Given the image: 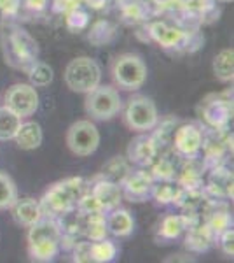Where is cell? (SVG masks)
Listing matches in <instances>:
<instances>
[{
	"label": "cell",
	"mask_w": 234,
	"mask_h": 263,
	"mask_svg": "<svg viewBox=\"0 0 234 263\" xmlns=\"http://www.w3.org/2000/svg\"><path fill=\"white\" fill-rule=\"evenodd\" d=\"M210 186H215V192L219 195L232 197V174L227 171H215Z\"/></svg>",
	"instance_id": "4316f807"
},
{
	"label": "cell",
	"mask_w": 234,
	"mask_h": 263,
	"mask_svg": "<svg viewBox=\"0 0 234 263\" xmlns=\"http://www.w3.org/2000/svg\"><path fill=\"white\" fill-rule=\"evenodd\" d=\"M130 165L122 156H116V158H112L110 162L105 163V167L101 168V179H107L110 182H116V184L121 186L122 181L127 177V174H130Z\"/></svg>",
	"instance_id": "d6986e66"
},
{
	"label": "cell",
	"mask_w": 234,
	"mask_h": 263,
	"mask_svg": "<svg viewBox=\"0 0 234 263\" xmlns=\"http://www.w3.org/2000/svg\"><path fill=\"white\" fill-rule=\"evenodd\" d=\"M28 79L30 84L33 86H48L53 81V69L48 65V63H40L37 62L32 69L28 70Z\"/></svg>",
	"instance_id": "484cf974"
},
{
	"label": "cell",
	"mask_w": 234,
	"mask_h": 263,
	"mask_svg": "<svg viewBox=\"0 0 234 263\" xmlns=\"http://www.w3.org/2000/svg\"><path fill=\"white\" fill-rule=\"evenodd\" d=\"M67 146L75 156H89L100 146V132L89 120L75 121L67 132Z\"/></svg>",
	"instance_id": "52a82bcc"
},
{
	"label": "cell",
	"mask_w": 234,
	"mask_h": 263,
	"mask_svg": "<svg viewBox=\"0 0 234 263\" xmlns=\"http://www.w3.org/2000/svg\"><path fill=\"white\" fill-rule=\"evenodd\" d=\"M11 211L14 221L25 228L32 227V224H35L44 218V211H42L40 202L35 200V198H18L14 202V205L11 207Z\"/></svg>",
	"instance_id": "4fadbf2b"
},
{
	"label": "cell",
	"mask_w": 234,
	"mask_h": 263,
	"mask_svg": "<svg viewBox=\"0 0 234 263\" xmlns=\"http://www.w3.org/2000/svg\"><path fill=\"white\" fill-rule=\"evenodd\" d=\"M65 83L75 93H89L100 84L101 69L96 60L89 57L74 58L65 69Z\"/></svg>",
	"instance_id": "277c9868"
},
{
	"label": "cell",
	"mask_w": 234,
	"mask_h": 263,
	"mask_svg": "<svg viewBox=\"0 0 234 263\" xmlns=\"http://www.w3.org/2000/svg\"><path fill=\"white\" fill-rule=\"evenodd\" d=\"M227 227H229V216L227 214H217L215 218L210 221V224H208V228L214 232V235H219V233L222 230H225Z\"/></svg>",
	"instance_id": "1f68e13d"
},
{
	"label": "cell",
	"mask_w": 234,
	"mask_h": 263,
	"mask_svg": "<svg viewBox=\"0 0 234 263\" xmlns=\"http://www.w3.org/2000/svg\"><path fill=\"white\" fill-rule=\"evenodd\" d=\"M205 121L214 128H224L232 118V102L222 97H210L203 107Z\"/></svg>",
	"instance_id": "8fae6325"
},
{
	"label": "cell",
	"mask_w": 234,
	"mask_h": 263,
	"mask_svg": "<svg viewBox=\"0 0 234 263\" xmlns=\"http://www.w3.org/2000/svg\"><path fill=\"white\" fill-rule=\"evenodd\" d=\"M74 261H79V263L91 261V242H77L75 244Z\"/></svg>",
	"instance_id": "4dcf8cb0"
},
{
	"label": "cell",
	"mask_w": 234,
	"mask_h": 263,
	"mask_svg": "<svg viewBox=\"0 0 234 263\" xmlns=\"http://www.w3.org/2000/svg\"><path fill=\"white\" fill-rule=\"evenodd\" d=\"M116 254H117L116 244L110 242L107 239L91 242V261L107 263V261H112L114 258H116Z\"/></svg>",
	"instance_id": "603a6c76"
},
{
	"label": "cell",
	"mask_w": 234,
	"mask_h": 263,
	"mask_svg": "<svg viewBox=\"0 0 234 263\" xmlns=\"http://www.w3.org/2000/svg\"><path fill=\"white\" fill-rule=\"evenodd\" d=\"M151 35L154 37L157 44H161L163 48H175L184 41V32L178 28L168 27L166 23H154L151 25Z\"/></svg>",
	"instance_id": "e0dca14e"
},
{
	"label": "cell",
	"mask_w": 234,
	"mask_h": 263,
	"mask_svg": "<svg viewBox=\"0 0 234 263\" xmlns=\"http://www.w3.org/2000/svg\"><path fill=\"white\" fill-rule=\"evenodd\" d=\"M112 79L119 88L135 91L147 81V65L135 53H122L112 63Z\"/></svg>",
	"instance_id": "3957f363"
},
{
	"label": "cell",
	"mask_w": 234,
	"mask_h": 263,
	"mask_svg": "<svg viewBox=\"0 0 234 263\" xmlns=\"http://www.w3.org/2000/svg\"><path fill=\"white\" fill-rule=\"evenodd\" d=\"M157 121H159V114H157V107L152 99L145 95H137L127 100L124 109V123L130 130L145 134V132L156 128Z\"/></svg>",
	"instance_id": "8992f818"
},
{
	"label": "cell",
	"mask_w": 234,
	"mask_h": 263,
	"mask_svg": "<svg viewBox=\"0 0 234 263\" xmlns=\"http://www.w3.org/2000/svg\"><path fill=\"white\" fill-rule=\"evenodd\" d=\"M152 195H154V198L159 203H169L175 202L178 192L169 181H161L157 186H152Z\"/></svg>",
	"instance_id": "83f0119b"
},
{
	"label": "cell",
	"mask_w": 234,
	"mask_h": 263,
	"mask_svg": "<svg viewBox=\"0 0 234 263\" xmlns=\"http://www.w3.org/2000/svg\"><path fill=\"white\" fill-rule=\"evenodd\" d=\"M27 244L28 254L32 260L51 261L59 251L61 232H59L58 224L54 221L42 218L40 221L28 227Z\"/></svg>",
	"instance_id": "6da1fadb"
},
{
	"label": "cell",
	"mask_w": 234,
	"mask_h": 263,
	"mask_svg": "<svg viewBox=\"0 0 234 263\" xmlns=\"http://www.w3.org/2000/svg\"><path fill=\"white\" fill-rule=\"evenodd\" d=\"M91 195L95 197L98 205L101 207V211H110V209H114V207H119L121 198H122L121 186L116 184V182H110L107 179H101V177L93 184Z\"/></svg>",
	"instance_id": "5bb4252c"
},
{
	"label": "cell",
	"mask_w": 234,
	"mask_h": 263,
	"mask_svg": "<svg viewBox=\"0 0 234 263\" xmlns=\"http://www.w3.org/2000/svg\"><path fill=\"white\" fill-rule=\"evenodd\" d=\"M105 221H107V230L116 237H127L133 233L135 219L126 209H119V207L110 209V214L105 218Z\"/></svg>",
	"instance_id": "2e32d148"
},
{
	"label": "cell",
	"mask_w": 234,
	"mask_h": 263,
	"mask_svg": "<svg viewBox=\"0 0 234 263\" xmlns=\"http://www.w3.org/2000/svg\"><path fill=\"white\" fill-rule=\"evenodd\" d=\"M84 192V179L80 177H72V179L59 181L53 184L44 195L40 205L42 211L51 214H63L69 213L74 205H77L79 198Z\"/></svg>",
	"instance_id": "7a4b0ae2"
},
{
	"label": "cell",
	"mask_w": 234,
	"mask_h": 263,
	"mask_svg": "<svg viewBox=\"0 0 234 263\" xmlns=\"http://www.w3.org/2000/svg\"><path fill=\"white\" fill-rule=\"evenodd\" d=\"M214 74L219 81L229 83L234 78V49L225 48L214 58Z\"/></svg>",
	"instance_id": "ac0fdd59"
},
{
	"label": "cell",
	"mask_w": 234,
	"mask_h": 263,
	"mask_svg": "<svg viewBox=\"0 0 234 263\" xmlns=\"http://www.w3.org/2000/svg\"><path fill=\"white\" fill-rule=\"evenodd\" d=\"M211 239H214V232L210 230L208 227H199V228H193L189 232L185 239V244L189 249H193L196 253L206 251L211 244Z\"/></svg>",
	"instance_id": "7402d4cb"
},
{
	"label": "cell",
	"mask_w": 234,
	"mask_h": 263,
	"mask_svg": "<svg viewBox=\"0 0 234 263\" xmlns=\"http://www.w3.org/2000/svg\"><path fill=\"white\" fill-rule=\"evenodd\" d=\"M21 125V118L9 107H0V141H12Z\"/></svg>",
	"instance_id": "ffe728a7"
},
{
	"label": "cell",
	"mask_w": 234,
	"mask_h": 263,
	"mask_svg": "<svg viewBox=\"0 0 234 263\" xmlns=\"http://www.w3.org/2000/svg\"><path fill=\"white\" fill-rule=\"evenodd\" d=\"M219 240H220V249L224 251V254L227 256H234V230L232 227H227L225 230L219 233Z\"/></svg>",
	"instance_id": "f546056e"
},
{
	"label": "cell",
	"mask_w": 234,
	"mask_h": 263,
	"mask_svg": "<svg viewBox=\"0 0 234 263\" xmlns=\"http://www.w3.org/2000/svg\"><path fill=\"white\" fill-rule=\"evenodd\" d=\"M4 105L23 120V118L35 114V111L39 109V93L33 84L16 83L4 95Z\"/></svg>",
	"instance_id": "ba28073f"
},
{
	"label": "cell",
	"mask_w": 234,
	"mask_h": 263,
	"mask_svg": "<svg viewBox=\"0 0 234 263\" xmlns=\"http://www.w3.org/2000/svg\"><path fill=\"white\" fill-rule=\"evenodd\" d=\"M18 188L9 174L0 171V211H7L18 200Z\"/></svg>",
	"instance_id": "44dd1931"
},
{
	"label": "cell",
	"mask_w": 234,
	"mask_h": 263,
	"mask_svg": "<svg viewBox=\"0 0 234 263\" xmlns=\"http://www.w3.org/2000/svg\"><path fill=\"white\" fill-rule=\"evenodd\" d=\"M84 107H86V112L93 120L107 121L121 112L122 100L119 91L114 86H101V84H98L95 90L86 93Z\"/></svg>",
	"instance_id": "5b68a950"
},
{
	"label": "cell",
	"mask_w": 234,
	"mask_h": 263,
	"mask_svg": "<svg viewBox=\"0 0 234 263\" xmlns=\"http://www.w3.org/2000/svg\"><path fill=\"white\" fill-rule=\"evenodd\" d=\"M107 221H105L103 211L88 214V237L95 242V240L107 239Z\"/></svg>",
	"instance_id": "cb8c5ba5"
},
{
	"label": "cell",
	"mask_w": 234,
	"mask_h": 263,
	"mask_svg": "<svg viewBox=\"0 0 234 263\" xmlns=\"http://www.w3.org/2000/svg\"><path fill=\"white\" fill-rule=\"evenodd\" d=\"M157 156V144L154 137H148V135H138L137 139L130 142L127 146V160L131 163H137L140 167H145V165H152V162Z\"/></svg>",
	"instance_id": "7c38bea8"
},
{
	"label": "cell",
	"mask_w": 234,
	"mask_h": 263,
	"mask_svg": "<svg viewBox=\"0 0 234 263\" xmlns=\"http://www.w3.org/2000/svg\"><path fill=\"white\" fill-rule=\"evenodd\" d=\"M173 144H175V149L180 153L182 156L187 158H193L199 153L203 147V132L199 130V126L196 125H182L180 128L175 132V137H173Z\"/></svg>",
	"instance_id": "9c48e42d"
},
{
	"label": "cell",
	"mask_w": 234,
	"mask_h": 263,
	"mask_svg": "<svg viewBox=\"0 0 234 263\" xmlns=\"http://www.w3.org/2000/svg\"><path fill=\"white\" fill-rule=\"evenodd\" d=\"M16 144H18L19 149L25 151H32L40 147L42 141H44V134H42V126L35 121H21L18 132H16L14 139H12Z\"/></svg>",
	"instance_id": "9a60e30c"
},
{
	"label": "cell",
	"mask_w": 234,
	"mask_h": 263,
	"mask_svg": "<svg viewBox=\"0 0 234 263\" xmlns=\"http://www.w3.org/2000/svg\"><path fill=\"white\" fill-rule=\"evenodd\" d=\"M124 186V195L127 200L131 202H145L152 195V186H154V179L151 174L145 171L130 172L127 177L122 181Z\"/></svg>",
	"instance_id": "30bf717a"
},
{
	"label": "cell",
	"mask_w": 234,
	"mask_h": 263,
	"mask_svg": "<svg viewBox=\"0 0 234 263\" xmlns=\"http://www.w3.org/2000/svg\"><path fill=\"white\" fill-rule=\"evenodd\" d=\"M154 163V162H152ZM152 179H159V181H172L173 176H175V167L172 165V162L168 160H159V162L154 163L152 167V172H151Z\"/></svg>",
	"instance_id": "f1b7e54d"
},
{
	"label": "cell",
	"mask_w": 234,
	"mask_h": 263,
	"mask_svg": "<svg viewBox=\"0 0 234 263\" xmlns=\"http://www.w3.org/2000/svg\"><path fill=\"white\" fill-rule=\"evenodd\" d=\"M187 228V221L184 216H166L159 227V233L164 239H177L182 232Z\"/></svg>",
	"instance_id": "d4e9b609"
}]
</instances>
